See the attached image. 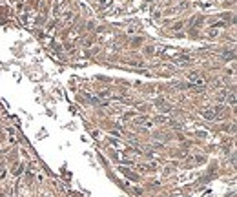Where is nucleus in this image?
<instances>
[{
  "instance_id": "2",
  "label": "nucleus",
  "mask_w": 237,
  "mask_h": 197,
  "mask_svg": "<svg viewBox=\"0 0 237 197\" xmlns=\"http://www.w3.org/2000/svg\"><path fill=\"white\" fill-rule=\"evenodd\" d=\"M182 26H184L182 22H177V24H175V26L171 28V31H179V29H182Z\"/></svg>"
},
{
  "instance_id": "1",
  "label": "nucleus",
  "mask_w": 237,
  "mask_h": 197,
  "mask_svg": "<svg viewBox=\"0 0 237 197\" xmlns=\"http://www.w3.org/2000/svg\"><path fill=\"white\" fill-rule=\"evenodd\" d=\"M137 124H142V126L150 128V126L153 124V120H152V119H146V117H141V119H137Z\"/></svg>"
}]
</instances>
